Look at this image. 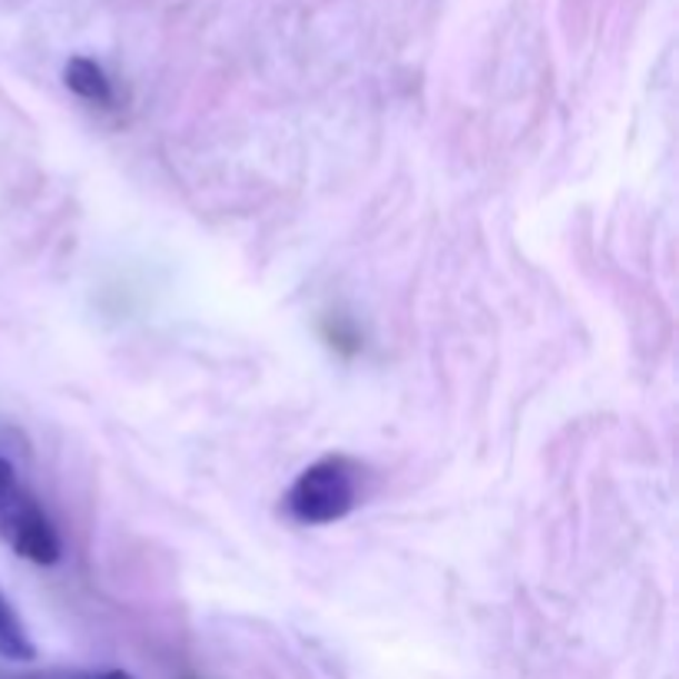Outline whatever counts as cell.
Instances as JSON below:
<instances>
[{
    "label": "cell",
    "instance_id": "6da1fadb",
    "mask_svg": "<svg viewBox=\"0 0 679 679\" xmlns=\"http://www.w3.org/2000/svg\"><path fill=\"white\" fill-rule=\"evenodd\" d=\"M361 501V468L345 458L329 455L309 465L282 498L286 517L302 527H326L339 523Z\"/></svg>",
    "mask_w": 679,
    "mask_h": 679
},
{
    "label": "cell",
    "instance_id": "7a4b0ae2",
    "mask_svg": "<svg viewBox=\"0 0 679 679\" xmlns=\"http://www.w3.org/2000/svg\"><path fill=\"white\" fill-rule=\"evenodd\" d=\"M0 540L23 560L50 567L60 560V533L43 505L17 478L13 465L0 458Z\"/></svg>",
    "mask_w": 679,
    "mask_h": 679
},
{
    "label": "cell",
    "instance_id": "3957f363",
    "mask_svg": "<svg viewBox=\"0 0 679 679\" xmlns=\"http://www.w3.org/2000/svg\"><path fill=\"white\" fill-rule=\"evenodd\" d=\"M63 83H67V90H73L87 103L113 107V83H110L107 70L90 57H70L63 67Z\"/></svg>",
    "mask_w": 679,
    "mask_h": 679
},
{
    "label": "cell",
    "instance_id": "277c9868",
    "mask_svg": "<svg viewBox=\"0 0 679 679\" xmlns=\"http://www.w3.org/2000/svg\"><path fill=\"white\" fill-rule=\"evenodd\" d=\"M0 657L10 663H30L37 660V647L20 620V613L10 607V600L0 593Z\"/></svg>",
    "mask_w": 679,
    "mask_h": 679
},
{
    "label": "cell",
    "instance_id": "5b68a950",
    "mask_svg": "<svg viewBox=\"0 0 679 679\" xmlns=\"http://www.w3.org/2000/svg\"><path fill=\"white\" fill-rule=\"evenodd\" d=\"M70 679H137L127 670H103V673H83V677H70Z\"/></svg>",
    "mask_w": 679,
    "mask_h": 679
}]
</instances>
